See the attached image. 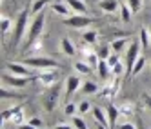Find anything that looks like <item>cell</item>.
<instances>
[{"label": "cell", "mask_w": 151, "mask_h": 129, "mask_svg": "<svg viewBox=\"0 0 151 129\" xmlns=\"http://www.w3.org/2000/svg\"><path fill=\"white\" fill-rule=\"evenodd\" d=\"M96 71H99V77H100L102 80H107V77H109V71H111V66L107 64V60H100Z\"/></svg>", "instance_id": "obj_16"}, {"label": "cell", "mask_w": 151, "mask_h": 129, "mask_svg": "<svg viewBox=\"0 0 151 129\" xmlns=\"http://www.w3.org/2000/svg\"><path fill=\"white\" fill-rule=\"evenodd\" d=\"M80 85H82V80L78 77H75V75L68 77V80H66V98H69L75 91H78Z\"/></svg>", "instance_id": "obj_9"}, {"label": "cell", "mask_w": 151, "mask_h": 129, "mask_svg": "<svg viewBox=\"0 0 151 129\" xmlns=\"http://www.w3.org/2000/svg\"><path fill=\"white\" fill-rule=\"evenodd\" d=\"M71 118H73V125H75V129H89L88 124H86L80 116H71Z\"/></svg>", "instance_id": "obj_30"}, {"label": "cell", "mask_w": 151, "mask_h": 129, "mask_svg": "<svg viewBox=\"0 0 151 129\" xmlns=\"http://www.w3.org/2000/svg\"><path fill=\"white\" fill-rule=\"evenodd\" d=\"M137 127H138V129H147V127L142 124V120H137Z\"/></svg>", "instance_id": "obj_43"}, {"label": "cell", "mask_w": 151, "mask_h": 129, "mask_svg": "<svg viewBox=\"0 0 151 129\" xmlns=\"http://www.w3.org/2000/svg\"><path fill=\"white\" fill-rule=\"evenodd\" d=\"M38 78H40V82L44 85H55V82H57V69H46Z\"/></svg>", "instance_id": "obj_12"}, {"label": "cell", "mask_w": 151, "mask_h": 129, "mask_svg": "<svg viewBox=\"0 0 151 129\" xmlns=\"http://www.w3.org/2000/svg\"><path fill=\"white\" fill-rule=\"evenodd\" d=\"M96 129H107V125H104V124H100V122H96Z\"/></svg>", "instance_id": "obj_44"}, {"label": "cell", "mask_w": 151, "mask_h": 129, "mask_svg": "<svg viewBox=\"0 0 151 129\" xmlns=\"http://www.w3.org/2000/svg\"><path fill=\"white\" fill-rule=\"evenodd\" d=\"M9 29H11V20H9L7 16H4L2 18V35H6Z\"/></svg>", "instance_id": "obj_35"}, {"label": "cell", "mask_w": 151, "mask_h": 129, "mask_svg": "<svg viewBox=\"0 0 151 129\" xmlns=\"http://www.w3.org/2000/svg\"><path fill=\"white\" fill-rule=\"evenodd\" d=\"M31 125H35V127H40L42 125V120H40V118H29V120H27Z\"/></svg>", "instance_id": "obj_39"}, {"label": "cell", "mask_w": 151, "mask_h": 129, "mask_svg": "<svg viewBox=\"0 0 151 129\" xmlns=\"http://www.w3.org/2000/svg\"><path fill=\"white\" fill-rule=\"evenodd\" d=\"M95 22V18L91 16H86V15H71L68 18H64V26H68V27H75V29H84V27H88L89 24Z\"/></svg>", "instance_id": "obj_5"}, {"label": "cell", "mask_w": 151, "mask_h": 129, "mask_svg": "<svg viewBox=\"0 0 151 129\" xmlns=\"http://www.w3.org/2000/svg\"><path fill=\"white\" fill-rule=\"evenodd\" d=\"M82 93H84V95L99 93V85H96L95 82H84V85H82Z\"/></svg>", "instance_id": "obj_20"}, {"label": "cell", "mask_w": 151, "mask_h": 129, "mask_svg": "<svg viewBox=\"0 0 151 129\" xmlns=\"http://www.w3.org/2000/svg\"><path fill=\"white\" fill-rule=\"evenodd\" d=\"M131 15H133V11H131V7H129L127 4L126 6H120V18H122V22H129L131 20Z\"/></svg>", "instance_id": "obj_21"}, {"label": "cell", "mask_w": 151, "mask_h": 129, "mask_svg": "<svg viewBox=\"0 0 151 129\" xmlns=\"http://www.w3.org/2000/svg\"><path fill=\"white\" fill-rule=\"evenodd\" d=\"M46 6H47V0H37V2L31 6V13H33V15H38L40 11H44Z\"/></svg>", "instance_id": "obj_26"}, {"label": "cell", "mask_w": 151, "mask_h": 129, "mask_svg": "<svg viewBox=\"0 0 151 129\" xmlns=\"http://www.w3.org/2000/svg\"><path fill=\"white\" fill-rule=\"evenodd\" d=\"M96 37H99V33H96L95 29H89V31H86V33L82 35V38H84L86 44H95V42H96Z\"/></svg>", "instance_id": "obj_22"}, {"label": "cell", "mask_w": 151, "mask_h": 129, "mask_svg": "<svg viewBox=\"0 0 151 129\" xmlns=\"http://www.w3.org/2000/svg\"><path fill=\"white\" fill-rule=\"evenodd\" d=\"M118 115H120V109H118V107H115V105H107V118H109V127H115Z\"/></svg>", "instance_id": "obj_17"}, {"label": "cell", "mask_w": 151, "mask_h": 129, "mask_svg": "<svg viewBox=\"0 0 151 129\" xmlns=\"http://www.w3.org/2000/svg\"><path fill=\"white\" fill-rule=\"evenodd\" d=\"M58 100H60V85L55 84V85H53V87L46 93V96H44V107H46V111H47V113H53V111H55Z\"/></svg>", "instance_id": "obj_6"}, {"label": "cell", "mask_w": 151, "mask_h": 129, "mask_svg": "<svg viewBox=\"0 0 151 129\" xmlns=\"http://www.w3.org/2000/svg\"><path fill=\"white\" fill-rule=\"evenodd\" d=\"M20 111H22V105L11 107V109H7V111H4V113H2V120H11V118H13L17 113H20Z\"/></svg>", "instance_id": "obj_25"}, {"label": "cell", "mask_w": 151, "mask_h": 129, "mask_svg": "<svg viewBox=\"0 0 151 129\" xmlns=\"http://www.w3.org/2000/svg\"><path fill=\"white\" fill-rule=\"evenodd\" d=\"M99 57H100V60H107V58L111 57V47L102 46V47L99 49Z\"/></svg>", "instance_id": "obj_31"}, {"label": "cell", "mask_w": 151, "mask_h": 129, "mask_svg": "<svg viewBox=\"0 0 151 129\" xmlns=\"http://www.w3.org/2000/svg\"><path fill=\"white\" fill-rule=\"evenodd\" d=\"M51 9H53V11H55L57 15L64 16V18L71 16V11H73V9H71L66 2H55V4H51Z\"/></svg>", "instance_id": "obj_11"}, {"label": "cell", "mask_w": 151, "mask_h": 129, "mask_svg": "<svg viewBox=\"0 0 151 129\" xmlns=\"http://www.w3.org/2000/svg\"><path fill=\"white\" fill-rule=\"evenodd\" d=\"M142 100H144V104H146V107H147V111L151 113V95L144 93V95H142Z\"/></svg>", "instance_id": "obj_37"}, {"label": "cell", "mask_w": 151, "mask_h": 129, "mask_svg": "<svg viewBox=\"0 0 151 129\" xmlns=\"http://www.w3.org/2000/svg\"><path fill=\"white\" fill-rule=\"evenodd\" d=\"M144 66H146V58H144V57H138V60L135 62V66H133V73H131V77H135V75H138V73H142Z\"/></svg>", "instance_id": "obj_27"}, {"label": "cell", "mask_w": 151, "mask_h": 129, "mask_svg": "<svg viewBox=\"0 0 151 129\" xmlns=\"http://www.w3.org/2000/svg\"><path fill=\"white\" fill-rule=\"evenodd\" d=\"M11 122H13V125H22V124H24V115H22V111L17 113V115L11 118Z\"/></svg>", "instance_id": "obj_34"}, {"label": "cell", "mask_w": 151, "mask_h": 129, "mask_svg": "<svg viewBox=\"0 0 151 129\" xmlns=\"http://www.w3.org/2000/svg\"><path fill=\"white\" fill-rule=\"evenodd\" d=\"M44 22H46V11H40L33 20H31V24H29V27H27V38H26L24 49L31 47V46H33L35 42L38 40L40 33L44 31Z\"/></svg>", "instance_id": "obj_1"}, {"label": "cell", "mask_w": 151, "mask_h": 129, "mask_svg": "<svg viewBox=\"0 0 151 129\" xmlns=\"http://www.w3.org/2000/svg\"><path fill=\"white\" fill-rule=\"evenodd\" d=\"M22 64H26L27 67H35V69H57L58 62L55 58H47V57H31V58H24Z\"/></svg>", "instance_id": "obj_3"}, {"label": "cell", "mask_w": 151, "mask_h": 129, "mask_svg": "<svg viewBox=\"0 0 151 129\" xmlns=\"http://www.w3.org/2000/svg\"><path fill=\"white\" fill-rule=\"evenodd\" d=\"M27 24H29V11L27 9H22L17 18V29H15V42L20 44V40L24 37V31L27 29Z\"/></svg>", "instance_id": "obj_7"}, {"label": "cell", "mask_w": 151, "mask_h": 129, "mask_svg": "<svg viewBox=\"0 0 151 129\" xmlns=\"http://www.w3.org/2000/svg\"><path fill=\"white\" fill-rule=\"evenodd\" d=\"M138 40H140V44H142V49H147V46H149V42H151V37L147 35V29H140V37H138Z\"/></svg>", "instance_id": "obj_24"}, {"label": "cell", "mask_w": 151, "mask_h": 129, "mask_svg": "<svg viewBox=\"0 0 151 129\" xmlns=\"http://www.w3.org/2000/svg\"><path fill=\"white\" fill-rule=\"evenodd\" d=\"M149 37H151V26H149Z\"/></svg>", "instance_id": "obj_45"}, {"label": "cell", "mask_w": 151, "mask_h": 129, "mask_svg": "<svg viewBox=\"0 0 151 129\" xmlns=\"http://www.w3.org/2000/svg\"><path fill=\"white\" fill-rule=\"evenodd\" d=\"M73 127H75L73 124H58L55 129H73Z\"/></svg>", "instance_id": "obj_41"}, {"label": "cell", "mask_w": 151, "mask_h": 129, "mask_svg": "<svg viewBox=\"0 0 151 129\" xmlns=\"http://www.w3.org/2000/svg\"><path fill=\"white\" fill-rule=\"evenodd\" d=\"M129 44H131V42H129L127 38H115L113 42H111V51L113 53H124L126 51V47L129 46Z\"/></svg>", "instance_id": "obj_14"}, {"label": "cell", "mask_w": 151, "mask_h": 129, "mask_svg": "<svg viewBox=\"0 0 151 129\" xmlns=\"http://www.w3.org/2000/svg\"><path fill=\"white\" fill-rule=\"evenodd\" d=\"M140 49H142L140 40H133L131 44L127 46V51H126V77H127V78L131 77L133 66H135V62H137L138 57H140Z\"/></svg>", "instance_id": "obj_2"}, {"label": "cell", "mask_w": 151, "mask_h": 129, "mask_svg": "<svg viewBox=\"0 0 151 129\" xmlns=\"http://www.w3.org/2000/svg\"><path fill=\"white\" fill-rule=\"evenodd\" d=\"M127 6L131 7V11L133 13H138L140 9H142V0H126Z\"/></svg>", "instance_id": "obj_29"}, {"label": "cell", "mask_w": 151, "mask_h": 129, "mask_svg": "<svg viewBox=\"0 0 151 129\" xmlns=\"http://www.w3.org/2000/svg\"><path fill=\"white\" fill-rule=\"evenodd\" d=\"M88 55V64L93 67V69H96L99 67V62H100V57H99V53H86Z\"/></svg>", "instance_id": "obj_28"}, {"label": "cell", "mask_w": 151, "mask_h": 129, "mask_svg": "<svg viewBox=\"0 0 151 129\" xmlns=\"http://www.w3.org/2000/svg\"><path fill=\"white\" fill-rule=\"evenodd\" d=\"M118 109H120V113H124V115H131L133 109H135V105H133V104H122Z\"/></svg>", "instance_id": "obj_33"}, {"label": "cell", "mask_w": 151, "mask_h": 129, "mask_svg": "<svg viewBox=\"0 0 151 129\" xmlns=\"http://www.w3.org/2000/svg\"><path fill=\"white\" fill-rule=\"evenodd\" d=\"M78 113L80 115H86V113H89V102H80V105H78Z\"/></svg>", "instance_id": "obj_36"}, {"label": "cell", "mask_w": 151, "mask_h": 129, "mask_svg": "<svg viewBox=\"0 0 151 129\" xmlns=\"http://www.w3.org/2000/svg\"><path fill=\"white\" fill-rule=\"evenodd\" d=\"M6 69L9 73H13V75H18V77H31L27 66L22 64V62H7L6 64Z\"/></svg>", "instance_id": "obj_8"}, {"label": "cell", "mask_w": 151, "mask_h": 129, "mask_svg": "<svg viewBox=\"0 0 151 129\" xmlns=\"http://www.w3.org/2000/svg\"><path fill=\"white\" fill-rule=\"evenodd\" d=\"M91 113H93V116H95V120H96V122H100V124H104V125L109 127V118H107V111L100 109V107H91Z\"/></svg>", "instance_id": "obj_13"}, {"label": "cell", "mask_w": 151, "mask_h": 129, "mask_svg": "<svg viewBox=\"0 0 151 129\" xmlns=\"http://www.w3.org/2000/svg\"><path fill=\"white\" fill-rule=\"evenodd\" d=\"M120 129H138V127H137V125H133L131 122H126V124H122V125H120Z\"/></svg>", "instance_id": "obj_40"}, {"label": "cell", "mask_w": 151, "mask_h": 129, "mask_svg": "<svg viewBox=\"0 0 151 129\" xmlns=\"http://www.w3.org/2000/svg\"><path fill=\"white\" fill-rule=\"evenodd\" d=\"M66 4L73 9V11H77V13H80V15H86V11H88L86 0H66Z\"/></svg>", "instance_id": "obj_15"}, {"label": "cell", "mask_w": 151, "mask_h": 129, "mask_svg": "<svg viewBox=\"0 0 151 129\" xmlns=\"http://www.w3.org/2000/svg\"><path fill=\"white\" fill-rule=\"evenodd\" d=\"M91 66L88 62H75V71H78L80 75H89L91 73Z\"/></svg>", "instance_id": "obj_19"}, {"label": "cell", "mask_w": 151, "mask_h": 129, "mask_svg": "<svg viewBox=\"0 0 151 129\" xmlns=\"http://www.w3.org/2000/svg\"><path fill=\"white\" fill-rule=\"evenodd\" d=\"M75 111H78V107L75 104H71V102H68L66 107H64V113H66L68 116H75Z\"/></svg>", "instance_id": "obj_32"}, {"label": "cell", "mask_w": 151, "mask_h": 129, "mask_svg": "<svg viewBox=\"0 0 151 129\" xmlns=\"http://www.w3.org/2000/svg\"><path fill=\"white\" fill-rule=\"evenodd\" d=\"M60 46H62V51L66 53L68 57H73V55H75V46L71 44V40H69L68 37H64V38H62V42H60Z\"/></svg>", "instance_id": "obj_18"}, {"label": "cell", "mask_w": 151, "mask_h": 129, "mask_svg": "<svg viewBox=\"0 0 151 129\" xmlns=\"http://www.w3.org/2000/svg\"><path fill=\"white\" fill-rule=\"evenodd\" d=\"M18 129H38V127H35V125H31V124L27 122V124H22V125H18Z\"/></svg>", "instance_id": "obj_42"}, {"label": "cell", "mask_w": 151, "mask_h": 129, "mask_svg": "<svg viewBox=\"0 0 151 129\" xmlns=\"http://www.w3.org/2000/svg\"><path fill=\"white\" fill-rule=\"evenodd\" d=\"M2 82L6 87L9 89H22L26 87V85L31 82V77H18V75H13V73H4V77H2Z\"/></svg>", "instance_id": "obj_4"}, {"label": "cell", "mask_w": 151, "mask_h": 129, "mask_svg": "<svg viewBox=\"0 0 151 129\" xmlns=\"http://www.w3.org/2000/svg\"><path fill=\"white\" fill-rule=\"evenodd\" d=\"M116 62H118V53H111V57L107 58V64H109V66L113 67V66H115Z\"/></svg>", "instance_id": "obj_38"}, {"label": "cell", "mask_w": 151, "mask_h": 129, "mask_svg": "<svg viewBox=\"0 0 151 129\" xmlns=\"http://www.w3.org/2000/svg\"><path fill=\"white\" fill-rule=\"evenodd\" d=\"M111 73L115 75L116 78H118V77H122V75H126V64H122L120 60H118V62L115 64V66L111 67Z\"/></svg>", "instance_id": "obj_23"}, {"label": "cell", "mask_w": 151, "mask_h": 129, "mask_svg": "<svg viewBox=\"0 0 151 129\" xmlns=\"http://www.w3.org/2000/svg\"><path fill=\"white\" fill-rule=\"evenodd\" d=\"M99 7L104 13H116L120 9V4H118V0H100Z\"/></svg>", "instance_id": "obj_10"}]
</instances>
